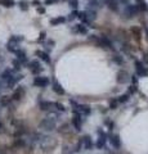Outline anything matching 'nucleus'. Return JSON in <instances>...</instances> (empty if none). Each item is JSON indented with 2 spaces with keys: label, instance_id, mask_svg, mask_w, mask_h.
<instances>
[{
  "label": "nucleus",
  "instance_id": "21",
  "mask_svg": "<svg viewBox=\"0 0 148 154\" xmlns=\"http://www.w3.org/2000/svg\"><path fill=\"white\" fill-rule=\"evenodd\" d=\"M67 22V18L66 17H55L50 19V25L52 26H58V25H63V23Z\"/></svg>",
  "mask_w": 148,
  "mask_h": 154
},
{
  "label": "nucleus",
  "instance_id": "2",
  "mask_svg": "<svg viewBox=\"0 0 148 154\" xmlns=\"http://www.w3.org/2000/svg\"><path fill=\"white\" fill-rule=\"evenodd\" d=\"M90 38H93V40L97 41V45H98V46H101V48H103V49H108V50H109V49H111V50L115 49L113 42L109 40L107 36H99V37H94V36H92Z\"/></svg>",
  "mask_w": 148,
  "mask_h": 154
},
{
  "label": "nucleus",
  "instance_id": "49",
  "mask_svg": "<svg viewBox=\"0 0 148 154\" xmlns=\"http://www.w3.org/2000/svg\"><path fill=\"white\" fill-rule=\"evenodd\" d=\"M144 62L148 63V53H144Z\"/></svg>",
  "mask_w": 148,
  "mask_h": 154
},
{
  "label": "nucleus",
  "instance_id": "5",
  "mask_svg": "<svg viewBox=\"0 0 148 154\" xmlns=\"http://www.w3.org/2000/svg\"><path fill=\"white\" fill-rule=\"evenodd\" d=\"M49 84H50V80L48 76H36L34 81H32V85L36 86V88H41V89L46 88Z\"/></svg>",
  "mask_w": 148,
  "mask_h": 154
},
{
  "label": "nucleus",
  "instance_id": "45",
  "mask_svg": "<svg viewBox=\"0 0 148 154\" xmlns=\"http://www.w3.org/2000/svg\"><path fill=\"white\" fill-rule=\"evenodd\" d=\"M45 35H46V33H45V31H43V32L40 33V37H39V41H43V40H44V38H45Z\"/></svg>",
  "mask_w": 148,
  "mask_h": 154
},
{
  "label": "nucleus",
  "instance_id": "40",
  "mask_svg": "<svg viewBox=\"0 0 148 154\" xmlns=\"http://www.w3.org/2000/svg\"><path fill=\"white\" fill-rule=\"evenodd\" d=\"M104 123H106V126L108 127V130H113L115 123L111 121V119H106V121H104Z\"/></svg>",
  "mask_w": 148,
  "mask_h": 154
},
{
  "label": "nucleus",
  "instance_id": "23",
  "mask_svg": "<svg viewBox=\"0 0 148 154\" xmlns=\"http://www.w3.org/2000/svg\"><path fill=\"white\" fill-rule=\"evenodd\" d=\"M53 91L55 94H58V95H65V89L62 88V85L59 82H57V81H54L53 82Z\"/></svg>",
  "mask_w": 148,
  "mask_h": 154
},
{
  "label": "nucleus",
  "instance_id": "42",
  "mask_svg": "<svg viewBox=\"0 0 148 154\" xmlns=\"http://www.w3.org/2000/svg\"><path fill=\"white\" fill-rule=\"evenodd\" d=\"M63 154H74V150H72L71 148L65 146V148H63Z\"/></svg>",
  "mask_w": 148,
  "mask_h": 154
},
{
  "label": "nucleus",
  "instance_id": "28",
  "mask_svg": "<svg viewBox=\"0 0 148 154\" xmlns=\"http://www.w3.org/2000/svg\"><path fill=\"white\" fill-rule=\"evenodd\" d=\"M0 5L4 8H13L16 5V2L14 0H0Z\"/></svg>",
  "mask_w": 148,
  "mask_h": 154
},
{
  "label": "nucleus",
  "instance_id": "17",
  "mask_svg": "<svg viewBox=\"0 0 148 154\" xmlns=\"http://www.w3.org/2000/svg\"><path fill=\"white\" fill-rule=\"evenodd\" d=\"M35 55L39 57L43 62H45V63H48V64H49L50 62H52V60H50L49 53H46V51H44V50H36V51H35Z\"/></svg>",
  "mask_w": 148,
  "mask_h": 154
},
{
  "label": "nucleus",
  "instance_id": "32",
  "mask_svg": "<svg viewBox=\"0 0 148 154\" xmlns=\"http://www.w3.org/2000/svg\"><path fill=\"white\" fill-rule=\"evenodd\" d=\"M12 66H13V71L14 72H20L22 68V63L18 59H13L12 60Z\"/></svg>",
  "mask_w": 148,
  "mask_h": 154
},
{
  "label": "nucleus",
  "instance_id": "39",
  "mask_svg": "<svg viewBox=\"0 0 148 154\" xmlns=\"http://www.w3.org/2000/svg\"><path fill=\"white\" fill-rule=\"evenodd\" d=\"M77 14H79V11H76V9H74L72 12H71V14H70V17L67 18L68 21H72V19H75V18H77Z\"/></svg>",
  "mask_w": 148,
  "mask_h": 154
},
{
  "label": "nucleus",
  "instance_id": "37",
  "mask_svg": "<svg viewBox=\"0 0 148 154\" xmlns=\"http://www.w3.org/2000/svg\"><path fill=\"white\" fill-rule=\"evenodd\" d=\"M137 7H138V9H139V12H140V13L148 11V7H147V4H146L144 2H140L139 4H137Z\"/></svg>",
  "mask_w": 148,
  "mask_h": 154
},
{
  "label": "nucleus",
  "instance_id": "24",
  "mask_svg": "<svg viewBox=\"0 0 148 154\" xmlns=\"http://www.w3.org/2000/svg\"><path fill=\"white\" fill-rule=\"evenodd\" d=\"M85 14H87L90 23L93 21H95V18H97V11H93V9H87V11H85Z\"/></svg>",
  "mask_w": 148,
  "mask_h": 154
},
{
  "label": "nucleus",
  "instance_id": "46",
  "mask_svg": "<svg viewBox=\"0 0 148 154\" xmlns=\"http://www.w3.org/2000/svg\"><path fill=\"white\" fill-rule=\"evenodd\" d=\"M32 5H35V7L37 8V7H40V5H41V3L39 2V0H34V2H32Z\"/></svg>",
  "mask_w": 148,
  "mask_h": 154
},
{
  "label": "nucleus",
  "instance_id": "8",
  "mask_svg": "<svg viewBox=\"0 0 148 154\" xmlns=\"http://www.w3.org/2000/svg\"><path fill=\"white\" fill-rule=\"evenodd\" d=\"M83 122H84V118H83V114H80L79 112L74 113V117H72V126L76 131H80L81 127H83Z\"/></svg>",
  "mask_w": 148,
  "mask_h": 154
},
{
  "label": "nucleus",
  "instance_id": "35",
  "mask_svg": "<svg viewBox=\"0 0 148 154\" xmlns=\"http://www.w3.org/2000/svg\"><path fill=\"white\" fill-rule=\"evenodd\" d=\"M118 105H120V104H118V102H117V99H116V98H115V99H111V100L108 102V107H109V109H111V110L117 109V108H118Z\"/></svg>",
  "mask_w": 148,
  "mask_h": 154
},
{
  "label": "nucleus",
  "instance_id": "51",
  "mask_svg": "<svg viewBox=\"0 0 148 154\" xmlns=\"http://www.w3.org/2000/svg\"><path fill=\"white\" fill-rule=\"evenodd\" d=\"M2 89H3V81L0 80V90H2Z\"/></svg>",
  "mask_w": 148,
  "mask_h": 154
},
{
  "label": "nucleus",
  "instance_id": "3",
  "mask_svg": "<svg viewBox=\"0 0 148 154\" xmlns=\"http://www.w3.org/2000/svg\"><path fill=\"white\" fill-rule=\"evenodd\" d=\"M138 13H139V9H138L137 4H128L124 9V16H125L126 19H133L138 16Z\"/></svg>",
  "mask_w": 148,
  "mask_h": 154
},
{
  "label": "nucleus",
  "instance_id": "4",
  "mask_svg": "<svg viewBox=\"0 0 148 154\" xmlns=\"http://www.w3.org/2000/svg\"><path fill=\"white\" fill-rule=\"evenodd\" d=\"M107 140H109V144L116 149V150H120L121 146H122V141L120 139V135L117 134H109L107 135Z\"/></svg>",
  "mask_w": 148,
  "mask_h": 154
},
{
  "label": "nucleus",
  "instance_id": "9",
  "mask_svg": "<svg viewBox=\"0 0 148 154\" xmlns=\"http://www.w3.org/2000/svg\"><path fill=\"white\" fill-rule=\"evenodd\" d=\"M134 66H135V72H137V76H140V77H144L148 75V69L147 67L144 66V63L140 60H135L134 62Z\"/></svg>",
  "mask_w": 148,
  "mask_h": 154
},
{
  "label": "nucleus",
  "instance_id": "26",
  "mask_svg": "<svg viewBox=\"0 0 148 154\" xmlns=\"http://www.w3.org/2000/svg\"><path fill=\"white\" fill-rule=\"evenodd\" d=\"M53 109H54V112H58V113L66 112V107L62 103H58V102H53Z\"/></svg>",
  "mask_w": 148,
  "mask_h": 154
},
{
  "label": "nucleus",
  "instance_id": "36",
  "mask_svg": "<svg viewBox=\"0 0 148 154\" xmlns=\"http://www.w3.org/2000/svg\"><path fill=\"white\" fill-rule=\"evenodd\" d=\"M18 7H20V9H21V11L26 12L30 5H28V2H27V0H21V2L18 3Z\"/></svg>",
  "mask_w": 148,
  "mask_h": 154
},
{
  "label": "nucleus",
  "instance_id": "44",
  "mask_svg": "<svg viewBox=\"0 0 148 154\" xmlns=\"http://www.w3.org/2000/svg\"><path fill=\"white\" fill-rule=\"evenodd\" d=\"M58 0H45V5H52V4L57 3Z\"/></svg>",
  "mask_w": 148,
  "mask_h": 154
},
{
  "label": "nucleus",
  "instance_id": "48",
  "mask_svg": "<svg viewBox=\"0 0 148 154\" xmlns=\"http://www.w3.org/2000/svg\"><path fill=\"white\" fill-rule=\"evenodd\" d=\"M37 12H39V13H45V9L44 8H43V7H37Z\"/></svg>",
  "mask_w": 148,
  "mask_h": 154
},
{
  "label": "nucleus",
  "instance_id": "47",
  "mask_svg": "<svg viewBox=\"0 0 148 154\" xmlns=\"http://www.w3.org/2000/svg\"><path fill=\"white\" fill-rule=\"evenodd\" d=\"M130 80L133 81V84H134V85L138 82V79H137V76H131V77H130Z\"/></svg>",
  "mask_w": 148,
  "mask_h": 154
},
{
  "label": "nucleus",
  "instance_id": "15",
  "mask_svg": "<svg viewBox=\"0 0 148 154\" xmlns=\"http://www.w3.org/2000/svg\"><path fill=\"white\" fill-rule=\"evenodd\" d=\"M71 30H72V32H75V33H79V35H87L88 33V28L84 23H79V25L72 26Z\"/></svg>",
  "mask_w": 148,
  "mask_h": 154
},
{
  "label": "nucleus",
  "instance_id": "20",
  "mask_svg": "<svg viewBox=\"0 0 148 154\" xmlns=\"http://www.w3.org/2000/svg\"><path fill=\"white\" fill-rule=\"evenodd\" d=\"M106 5H107V8L109 9V11L117 12L118 8H120V3L116 2V0H108V2H106Z\"/></svg>",
  "mask_w": 148,
  "mask_h": 154
},
{
  "label": "nucleus",
  "instance_id": "31",
  "mask_svg": "<svg viewBox=\"0 0 148 154\" xmlns=\"http://www.w3.org/2000/svg\"><path fill=\"white\" fill-rule=\"evenodd\" d=\"M26 140L23 137H17L16 140H14V145H16L17 148H25L26 146Z\"/></svg>",
  "mask_w": 148,
  "mask_h": 154
},
{
  "label": "nucleus",
  "instance_id": "16",
  "mask_svg": "<svg viewBox=\"0 0 148 154\" xmlns=\"http://www.w3.org/2000/svg\"><path fill=\"white\" fill-rule=\"evenodd\" d=\"M16 57H17V59L21 62L22 64H27V62H28V58H27V54H26V51L25 50H22V49H18L16 53Z\"/></svg>",
  "mask_w": 148,
  "mask_h": 154
},
{
  "label": "nucleus",
  "instance_id": "14",
  "mask_svg": "<svg viewBox=\"0 0 148 154\" xmlns=\"http://www.w3.org/2000/svg\"><path fill=\"white\" fill-rule=\"evenodd\" d=\"M130 81V75L126 71H120L117 73V82L118 84H128Z\"/></svg>",
  "mask_w": 148,
  "mask_h": 154
},
{
  "label": "nucleus",
  "instance_id": "34",
  "mask_svg": "<svg viewBox=\"0 0 148 154\" xmlns=\"http://www.w3.org/2000/svg\"><path fill=\"white\" fill-rule=\"evenodd\" d=\"M22 41H23V36H20V35H13L9 38V42H14V44H20Z\"/></svg>",
  "mask_w": 148,
  "mask_h": 154
},
{
  "label": "nucleus",
  "instance_id": "13",
  "mask_svg": "<svg viewBox=\"0 0 148 154\" xmlns=\"http://www.w3.org/2000/svg\"><path fill=\"white\" fill-rule=\"evenodd\" d=\"M83 140V146L85 150H93L94 148V143H93V139L89 136V135H85V136L81 139Z\"/></svg>",
  "mask_w": 148,
  "mask_h": 154
},
{
  "label": "nucleus",
  "instance_id": "10",
  "mask_svg": "<svg viewBox=\"0 0 148 154\" xmlns=\"http://www.w3.org/2000/svg\"><path fill=\"white\" fill-rule=\"evenodd\" d=\"M23 77H25V76H23V75H21V73H14L12 77H11V79H9L8 81H7V82H5V86H7V88L8 89H13L14 88V86H16L18 82H20V81L23 79Z\"/></svg>",
  "mask_w": 148,
  "mask_h": 154
},
{
  "label": "nucleus",
  "instance_id": "25",
  "mask_svg": "<svg viewBox=\"0 0 148 154\" xmlns=\"http://www.w3.org/2000/svg\"><path fill=\"white\" fill-rule=\"evenodd\" d=\"M112 60L117 66H124V64H125V60H124V57L121 54H113L112 55Z\"/></svg>",
  "mask_w": 148,
  "mask_h": 154
},
{
  "label": "nucleus",
  "instance_id": "41",
  "mask_svg": "<svg viewBox=\"0 0 148 154\" xmlns=\"http://www.w3.org/2000/svg\"><path fill=\"white\" fill-rule=\"evenodd\" d=\"M68 3H70V5L74 9H76V8H77V5H79V0H68Z\"/></svg>",
  "mask_w": 148,
  "mask_h": 154
},
{
  "label": "nucleus",
  "instance_id": "7",
  "mask_svg": "<svg viewBox=\"0 0 148 154\" xmlns=\"http://www.w3.org/2000/svg\"><path fill=\"white\" fill-rule=\"evenodd\" d=\"M27 67H28V69L32 72V75H36V76L44 71V67L41 66V63H40L39 60H31V62H28Z\"/></svg>",
  "mask_w": 148,
  "mask_h": 154
},
{
  "label": "nucleus",
  "instance_id": "29",
  "mask_svg": "<svg viewBox=\"0 0 148 154\" xmlns=\"http://www.w3.org/2000/svg\"><path fill=\"white\" fill-rule=\"evenodd\" d=\"M130 32L133 33V36H134L135 38H140V33H142L140 27H138V26L131 27V28H130Z\"/></svg>",
  "mask_w": 148,
  "mask_h": 154
},
{
  "label": "nucleus",
  "instance_id": "30",
  "mask_svg": "<svg viewBox=\"0 0 148 154\" xmlns=\"http://www.w3.org/2000/svg\"><path fill=\"white\" fill-rule=\"evenodd\" d=\"M116 99H117L118 104H124V103L129 102V99H130V94H122V95H120V96H117Z\"/></svg>",
  "mask_w": 148,
  "mask_h": 154
},
{
  "label": "nucleus",
  "instance_id": "19",
  "mask_svg": "<svg viewBox=\"0 0 148 154\" xmlns=\"http://www.w3.org/2000/svg\"><path fill=\"white\" fill-rule=\"evenodd\" d=\"M14 75V71L13 69H9V68H7V69H4L3 72H2V75H0V80L2 81H4V82H7V81L11 79V77Z\"/></svg>",
  "mask_w": 148,
  "mask_h": 154
},
{
  "label": "nucleus",
  "instance_id": "6",
  "mask_svg": "<svg viewBox=\"0 0 148 154\" xmlns=\"http://www.w3.org/2000/svg\"><path fill=\"white\" fill-rule=\"evenodd\" d=\"M97 132H98V140L94 144V146L97 149H103L106 146V143H107V134L104 132L102 128H99Z\"/></svg>",
  "mask_w": 148,
  "mask_h": 154
},
{
  "label": "nucleus",
  "instance_id": "53",
  "mask_svg": "<svg viewBox=\"0 0 148 154\" xmlns=\"http://www.w3.org/2000/svg\"><path fill=\"white\" fill-rule=\"evenodd\" d=\"M58 2H65V0H58Z\"/></svg>",
  "mask_w": 148,
  "mask_h": 154
},
{
  "label": "nucleus",
  "instance_id": "22",
  "mask_svg": "<svg viewBox=\"0 0 148 154\" xmlns=\"http://www.w3.org/2000/svg\"><path fill=\"white\" fill-rule=\"evenodd\" d=\"M12 103V98L11 96H8V95H3L2 98H0V107H9Z\"/></svg>",
  "mask_w": 148,
  "mask_h": 154
},
{
  "label": "nucleus",
  "instance_id": "12",
  "mask_svg": "<svg viewBox=\"0 0 148 154\" xmlns=\"http://www.w3.org/2000/svg\"><path fill=\"white\" fill-rule=\"evenodd\" d=\"M39 108H40V110H44V112H54L53 102H48V100H40Z\"/></svg>",
  "mask_w": 148,
  "mask_h": 154
},
{
  "label": "nucleus",
  "instance_id": "52",
  "mask_svg": "<svg viewBox=\"0 0 148 154\" xmlns=\"http://www.w3.org/2000/svg\"><path fill=\"white\" fill-rule=\"evenodd\" d=\"M0 128H3V122L0 121Z\"/></svg>",
  "mask_w": 148,
  "mask_h": 154
},
{
  "label": "nucleus",
  "instance_id": "38",
  "mask_svg": "<svg viewBox=\"0 0 148 154\" xmlns=\"http://www.w3.org/2000/svg\"><path fill=\"white\" fill-rule=\"evenodd\" d=\"M84 149V146H83V140H80V141H77V144H76V146H75V149H74V153H80L81 150Z\"/></svg>",
  "mask_w": 148,
  "mask_h": 154
},
{
  "label": "nucleus",
  "instance_id": "50",
  "mask_svg": "<svg viewBox=\"0 0 148 154\" xmlns=\"http://www.w3.org/2000/svg\"><path fill=\"white\" fill-rule=\"evenodd\" d=\"M146 36H147V41H148V27H146Z\"/></svg>",
  "mask_w": 148,
  "mask_h": 154
},
{
  "label": "nucleus",
  "instance_id": "43",
  "mask_svg": "<svg viewBox=\"0 0 148 154\" xmlns=\"http://www.w3.org/2000/svg\"><path fill=\"white\" fill-rule=\"evenodd\" d=\"M135 91H137V86H135V85H131L130 88H129V93H128V94L131 95V94H134Z\"/></svg>",
  "mask_w": 148,
  "mask_h": 154
},
{
  "label": "nucleus",
  "instance_id": "1",
  "mask_svg": "<svg viewBox=\"0 0 148 154\" xmlns=\"http://www.w3.org/2000/svg\"><path fill=\"white\" fill-rule=\"evenodd\" d=\"M39 127L43 130V131L50 132V131H53V130L57 127V121L53 117H50V116H49V117L41 119L40 123H39Z\"/></svg>",
  "mask_w": 148,
  "mask_h": 154
},
{
  "label": "nucleus",
  "instance_id": "11",
  "mask_svg": "<svg viewBox=\"0 0 148 154\" xmlns=\"http://www.w3.org/2000/svg\"><path fill=\"white\" fill-rule=\"evenodd\" d=\"M25 93H26L25 86H18V88L13 91V95L11 98H12V100H14V102H20L23 96H25Z\"/></svg>",
  "mask_w": 148,
  "mask_h": 154
},
{
  "label": "nucleus",
  "instance_id": "18",
  "mask_svg": "<svg viewBox=\"0 0 148 154\" xmlns=\"http://www.w3.org/2000/svg\"><path fill=\"white\" fill-rule=\"evenodd\" d=\"M77 112L83 116H89L92 113V108H90V105L88 104H79L77 105Z\"/></svg>",
  "mask_w": 148,
  "mask_h": 154
},
{
  "label": "nucleus",
  "instance_id": "27",
  "mask_svg": "<svg viewBox=\"0 0 148 154\" xmlns=\"http://www.w3.org/2000/svg\"><path fill=\"white\" fill-rule=\"evenodd\" d=\"M101 2L99 0H90L89 4H88V9H93V11H95V9L101 8Z\"/></svg>",
  "mask_w": 148,
  "mask_h": 154
},
{
  "label": "nucleus",
  "instance_id": "33",
  "mask_svg": "<svg viewBox=\"0 0 148 154\" xmlns=\"http://www.w3.org/2000/svg\"><path fill=\"white\" fill-rule=\"evenodd\" d=\"M20 48H18V44H14V42H8L7 44V50L9 53H16Z\"/></svg>",
  "mask_w": 148,
  "mask_h": 154
}]
</instances>
